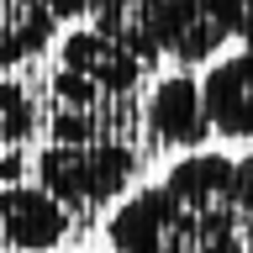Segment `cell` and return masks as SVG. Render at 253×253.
Here are the masks:
<instances>
[{
  "instance_id": "obj_4",
  "label": "cell",
  "mask_w": 253,
  "mask_h": 253,
  "mask_svg": "<svg viewBox=\"0 0 253 253\" xmlns=\"http://www.w3.org/2000/svg\"><path fill=\"white\" fill-rule=\"evenodd\" d=\"M58 69L63 74H79L84 84H95V90H106V95L137 90V79L148 74L142 58H132L122 42H111L106 32H95V27H79V32H69L58 42Z\"/></svg>"
},
{
  "instance_id": "obj_9",
  "label": "cell",
  "mask_w": 253,
  "mask_h": 253,
  "mask_svg": "<svg viewBox=\"0 0 253 253\" xmlns=\"http://www.w3.org/2000/svg\"><path fill=\"white\" fill-rule=\"evenodd\" d=\"M90 16H95V32H106L132 58H142V69H153L164 58L158 53V0H95Z\"/></svg>"
},
{
  "instance_id": "obj_6",
  "label": "cell",
  "mask_w": 253,
  "mask_h": 253,
  "mask_svg": "<svg viewBox=\"0 0 253 253\" xmlns=\"http://www.w3.org/2000/svg\"><path fill=\"white\" fill-rule=\"evenodd\" d=\"M53 142H111V122L122 116V95H106L84 84L79 74H53Z\"/></svg>"
},
{
  "instance_id": "obj_3",
  "label": "cell",
  "mask_w": 253,
  "mask_h": 253,
  "mask_svg": "<svg viewBox=\"0 0 253 253\" xmlns=\"http://www.w3.org/2000/svg\"><path fill=\"white\" fill-rule=\"evenodd\" d=\"M221 42L253 53V0H158V53L179 69L216 58Z\"/></svg>"
},
{
  "instance_id": "obj_13",
  "label": "cell",
  "mask_w": 253,
  "mask_h": 253,
  "mask_svg": "<svg viewBox=\"0 0 253 253\" xmlns=\"http://www.w3.org/2000/svg\"><path fill=\"white\" fill-rule=\"evenodd\" d=\"M243 253H253V216H243Z\"/></svg>"
},
{
  "instance_id": "obj_11",
  "label": "cell",
  "mask_w": 253,
  "mask_h": 253,
  "mask_svg": "<svg viewBox=\"0 0 253 253\" xmlns=\"http://www.w3.org/2000/svg\"><path fill=\"white\" fill-rule=\"evenodd\" d=\"M32 126H37V106H32V95L11 79H0V153H11L21 142L32 137Z\"/></svg>"
},
{
  "instance_id": "obj_1",
  "label": "cell",
  "mask_w": 253,
  "mask_h": 253,
  "mask_svg": "<svg viewBox=\"0 0 253 253\" xmlns=\"http://www.w3.org/2000/svg\"><path fill=\"white\" fill-rule=\"evenodd\" d=\"M106 237L116 253H243V221L195 211L164 179L116 206Z\"/></svg>"
},
{
  "instance_id": "obj_7",
  "label": "cell",
  "mask_w": 253,
  "mask_h": 253,
  "mask_svg": "<svg viewBox=\"0 0 253 253\" xmlns=\"http://www.w3.org/2000/svg\"><path fill=\"white\" fill-rule=\"evenodd\" d=\"M201 106L211 132L221 137H253V53H227L206 69Z\"/></svg>"
},
{
  "instance_id": "obj_5",
  "label": "cell",
  "mask_w": 253,
  "mask_h": 253,
  "mask_svg": "<svg viewBox=\"0 0 253 253\" xmlns=\"http://www.w3.org/2000/svg\"><path fill=\"white\" fill-rule=\"evenodd\" d=\"M69 232V206H58L42 185H5L0 190V237L21 253H47Z\"/></svg>"
},
{
  "instance_id": "obj_8",
  "label": "cell",
  "mask_w": 253,
  "mask_h": 253,
  "mask_svg": "<svg viewBox=\"0 0 253 253\" xmlns=\"http://www.w3.org/2000/svg\"><path fill=\"white\" fill-rule=\"evenodd\" d=\"M142 116H148V132L158 142H169V148H190L195 153L211 137V122H206V106H201V79H190V74L158 79Z\"/></svg>"
},
{
  "instance_id": "obj_2",
  "label": "cell",
  "mask_w": 253,
  "mask_h": 253,
  "mask_svg": "<svg viewBox=\"0 0 253 253\" xmlns=\"http://www.w3.org/2000/svg\"><path fill=\"white\" fill-rule=\"evenodd\" d=\"M32 174L58 206H106L132 185L137 153L116 137L111 142H47L32 164Z\"/></svg>"
},
{
  "instance_id": "obj_12",
  "label": "cell",
  "mask_w": 253,
  "mask_h": 253,
  "mask_svg": "<svg viewBox=\"0 0 253 253\" xmlns=\"http://www.w3.org/2000/svg\"><path fill=\"white\" fill-rule=\"evenodd\" d=\"M237 164V206H243V216H253V153L232 158Z\"/></svg>"
},
{
  "instance_id": "obj_10",
  "label": "cell",
  "mask_w": 253,
  "mask_h": 253,
  "mask_svg": "<svg viewBox=\"0 0 253 253\" xmlns=\"http://www.w3.org/2000/svg\"><path fill=\"white\" fill-rule=\"evenodd\" d=\"M58 16L47 11V0H0V69L37 58L53 42Z\"/></svg>"
}]
</instances>
